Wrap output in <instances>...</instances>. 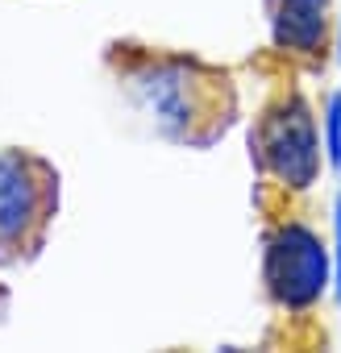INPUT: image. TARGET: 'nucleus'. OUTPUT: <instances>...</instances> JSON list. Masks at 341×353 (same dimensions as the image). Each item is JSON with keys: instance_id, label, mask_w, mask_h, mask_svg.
I'll return each instance as SVG.
<instances>
[{"instance_id": "obj_2", "label": "nucleus", "mask_w": 341, "mask_h": 353, "mask_svg": "<svg viewBox=\"0 0 341 353\" xmlns=\"http://www.w3.org/2000/svg\"><path fill=\"white\" fill-rule=\"evenodd\" d=\"M59 216V166L26 145H0V270L30 266Z\"/></svg>"}, {"instance_id": "obj_1", "label": "nucleus", "mask_w": 341, "mask_h": 353, "mask_svg": "<svg viewBox=\"0 0 341 353\" xmlns=\"http://www.w3.org/2000/svg\"><path fill=\"white\" fill-rule=\"evenodd\" d=\"M108 71L121 96L150 121V129L162 141L208 150L237 121L233 75L204 59L125 42L108 50Z\"/></svg>"}, {"instance_id": "obj_5", "label": "nucleus", "mask_w": 341, "mask_h": 353, "mask_svg": "<svg viewBox=\"0 0 341 353\" xmlns=\"http://www.w3.org/2000/svg\"><path fill=\"white\" fill-rule=\"evenodd\" d=\"M266 26L279 54L316 67L333 38V0H266Z\"/></svg>"}, {"instance_id": "obj_8", "label": "nucleus", "mask_w": 341, "mask_h": 353, "mask_svg": "<svg viewBox=\"0 0 341 353\" xmlns=\"http://www.w3.org/2000/svg\"><path fill=\"white\" fill-rule=\"evenodd\" d=\"M337 21H341V17H337ZM337 54H341V26H337Z\"/></svg>"}, {"instance_id": "obj_3", "label": "nucleus", "mask_w": 341, "mask_h": 353, "mask_svg": "<svg viewBox=\"0 0 341 353\" xmlns=\"http://www.w3.org/2000/svg\"><path fill=\"white\" fill-rule=\"evenodd\" d=\"M320 125L300 88L279 92L250 129V158L266 183L283 192H308L320 174Z\"/></svg>"}, {"instance_id": "obj_7", "label": "nucleus", "mask_w": 341, "mask_h": 353, "mask_svg": "<svg viewBox=\"0 0 341 353\" xmlns=\"http://www.w3.org/2000/svg\"><path fill=\"white\" fill-rule=\"evenodd\" d=\"M333 225H337V270H333V283H337V291H341V196H337V204H333Z\"/></svg>"}, {"instance_id": "obj_4", "label": "nucleus", "mask_w": 341, "mask_h": 353, "mask_svg": "<svg viewBox=\"0 0 341 353\" xmlns=\"http://www.w3.org/2000/svg\"><path fill=\"white\" fill-rule=\"evenodd\" d=\"M329 250L320 233L295 216L279 221L262 237V291L279 312H308L329 291Z\"/></svg>"}, {"instance_id": "obj_6", "label": "nucleus", "mask_w": 341, "mask_h": 353, "mask_svg": "<svg viewBox=\"0 0 341 353\" xmlns=\"http://www.w3.org/2000/svg\"><path fill=\"white\" fill-rule=\"evenodd\" d=\"M324 158L333 170H341V92H333L324 104Z\"/></svg>"}]
</instances>
